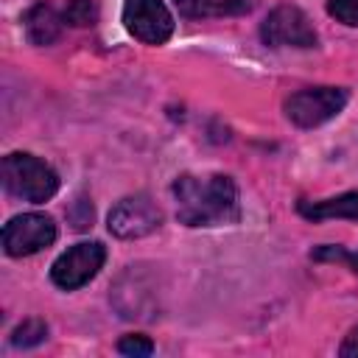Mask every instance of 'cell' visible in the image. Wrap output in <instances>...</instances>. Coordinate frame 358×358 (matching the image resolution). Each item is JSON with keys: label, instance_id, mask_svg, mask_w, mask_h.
<instances>
[{"label": "cell", "instance_id": "cell-1", "mask_svg": "<svg viewBox=\"0 0 358 358\" xmlns=\"http://www.w3.org/2000/svg\"><path fill=\"white\" fill-rule=\"evenodd\" d=\"M173 199H176V218L185 227L235 224L241 215L238 187L224 173H210V176L185 173L173 182Z\"/></svg>", "mask_w": 358, "mask_h": 358}, {"label": "cell", "instance_id": "cell-2", "mask_svg": "<svg viewBox=\"0 0 358 358\" xmlns=\"http://www.w3.org/2000/svg\"><path fill=\"white\" fill-rule=\"evenodd\" d=\"M3 185L11 196L39 204V201H48L50 196H56L59 176L48 162L36 159L34 154L14 151L3 159Z\"/></svg>", "mask_w": 358, "mask_h": 358}, {"label": "cell", "instance_id": "cell-3", "mask_svg": "<svg viewBox=\"0 0 358 358\" xmlns=\"http://www.w3.org/2000/svg\"><path fill=\"white\" fill-rule=\"evenodd\" d=\"M347 106V90L341 87H310L299 90L285 101V117L299 129H313L336 117Z\"/></svg>", "mask_w": 358, "mask_h": 358}, {"label": "cell", "instance_id": "cell-4", "mask_svg": "<svg viewBox=\"0 0 358 358\" xmlns=\"http://www.w3.org/2000/svg\"><path fill=\"white\" fill-rule=\"evenodd\" d=\"M103 260H106V249L98 241L76 243L56 257V263L50 266V280L64 291L81 288L84 282H90L98 274Z\"/></svg>", "mask_w": 358, "mask_h": 358}, {"label": "cell", "instance_id": "cell-5", "mask_svg": "<svg viewBox=\"0 0 358 358\" xmlns=\"http://www.w3.org/2000/svg\"><path fill=\"white\" fill-rule=\"evenodd\" d=\"M56 241V224L50 215L42 213H25L14 215L3 227V249L11 257H28Z\"/></svg>", "mask_w": 358, "mask_h": 358}, {"label": "cell", "instance_id": "cell-6", "mask_svg": "<svg viewBox=\"0 0 358 358\" xmlns=\"http://www.w3.org/2000/svg\"><path fill=\"white\" fill-rule=\"evenodd\" d=\"M260 36L271 48H313L316 31L296 6H277L260 25Z\"/></svg>", "mask_w": 358, "mask_h": 358}, {"label": "cell", "instance_id": "cell-7", "mask_svg": "<svg viewBox=\"0 0 358 358\" xmlns=\"http://www.w3.org/2000/svg\"><path fill=\"white\" fill-rule=\"evenodd\" d=\"M123 25L145 45H162L173 34V17L162 0H126Z\"/></svg>", "mask_w": 358, "mask_h": 358}, {"label": "cell", "instance_id": "cell-8", "mask_svg": "<svg viewBox=\"0 0 358 358\" xmlns=\"http://www.w3.org/2000/svg\"><path fill=\"white\" fill-rule=\"evenodd\" d=\"M159 224H162V213H159V207L145 193L120 199L109 210V218H106L109 232L117 235V238H126V241L143 238V235L154 232Z\"/></svg>", "mask_w": 358, "mask_h": 358}, {"label": "cell", "instance_id": "cell-9", "mask_svg": "<svg viewBox=\"0 0 358 358\" xmlns=\"http://www.w3.org/2000/svg\"><path fill=\"white\" fill-rule=\"evenodd\" d=\"M299 215L308 221H324V218H347L358 221V190L341 193L336 199H322V201H299Z\"/></svg>", "mask_w": 358, "mask_h": 358}, {"label": "cell", "instance_id": "cell-10", "mask_svg": "<svg viewBox=\"0 0 358 358\" xmlns=\"http://www.w3.org/2000/svg\"><path fill=\"white\" fill-rule=\"evenodd\" d=\"M62 22H64V17H59L50 3H36L25 14V34L34 45H50L59 39Z\"/></svg>", "mask_w": 358, "mask_h": 358}, {"label": "cell", "instance_id": "cell-11", "mask_svg": "<svg viewBox=\"0 0 358 358\" xmlns=\"http://www.w3.org/2000/svg\"><path fill=\"white\" fill-rule=\"evenodd\" d=\"M185 17H235L249 14L255 0H176Z\"/></svg>", "mask_w": 358, "mask_h": 358}, {"label": "cell", "instance_id": "cell-12", "mask_svg": "<svg viewBox=\"0 0 358 358\" xmlns=\"http://www.w3.org/2000/svg\"><path fill=\"white\" fill-rule=\"evenodd\" d=\"M62 17H64V22H70L76 28L92 25L98 20V3L95 0H67Z\"/></svg>", "mask_w": 358, "mask_h": 358}, {"label": "cell", "instance_id": "cell-13", "mask_svg": "<svg viewBox=\"0 0 358 358\" xmlns=\"http://www.w3.org/2000/svg\"><path fill=\"white\" fill-rule=\"evenodd\" d=\"M48 327L42 319H25L14 333H11V344L14 347H36L39 341H45Z\"/></svg>", "mask_w": 358, "mask_h": 358}, {"label": "cell", "instance_id": "cell-14", "mask_svg": "<svg viewBox=\"0 0 358 358\" xmlns=\"http://www.w3.org/2000/svg\"><path fill=\"white\" fill-rule=\"evenodd\" d=\"M117 350L123 355H131V358H145V355L154 352V344H151V338H145L140 333H131V336H123L117 341Z\"/></svg>", "mask_w": 358, "mask_h": 358}, {"label": "cell", "instance_id": "cell-15", "mask_svg": "<svg viewBox=\"0 0 358 358\" xmlns=\"http://www.w3.org/2000/svg\"><path fill=\"white\" fill-rule=\"evenodd\" d=\"M327 14L344 25L358 28V0H327Z\"/></svg>", "mask_w": 358, "mask_h": 358}, {"label": "cell", "instance_id": "cell-16", "mask_svg": "<svg viewBox=\"0 0 358 358\" xmlns=\"http://www.w3.org/2000/svg\"><path fill=\"white\" fill-rule=\"evenodd\" d=\"M313 257H316V260H344V263H350L352 271L358 274V252H344V249H338V246H322V249L313 252Z\"/></svg>", "mask_w": 358, "mask_h": 358}, {"label": "cell", "instance_id": "cell-17", "mask_svg": "<svg viewBox=\"0 0 358 358\" xmlns=\"http://www.w3.org/2000/svg\"><path fill=\"white\" fill-rule=\"evenodd\" d=\"M70 221H73L76 229L92 227V204L87 199H76V204L70 207Z\"/></svg>", "mask_w": 358, "mask_h": 358}, {"label": "cell", "instance_id": "cell-18", "mask_svg": "<svg viewBox=\"0 0 358 358\" xmlns=\"http://www.w3.org/2000/svg\"><path fill=\"white\" fill-rule=\"evenodd\" d=\"M341 355H344V358H355V355H358V327L344 338V344H341Z\"/></svg>", "mask_w": 358, "mask_h": 358}]
</instances>
